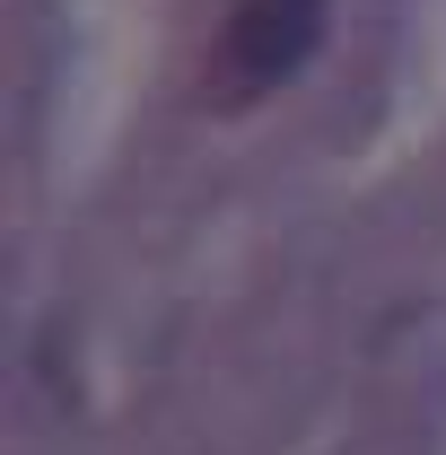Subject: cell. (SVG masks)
<instances>
[{
  "label": "cell",
  "mask_w": 446,
  "mask_h": 455,
  "mask_svg": "<svg viewBox=\"0 0 446 455\" xmlns=\"http://www.w3.org/2000/svg\"><path fill=\"white\" fill-rule=\"evenodd\" d=\"M324 9L333 0H236V18L219 36V61H211V97L219 106H254L263 88H280L324 44Z\"/></svg>",
  "instance_id": "obj_1"
}]
</instances>
